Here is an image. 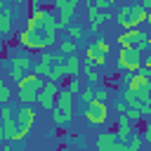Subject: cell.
Returning <instances> with one entry per match:
<instances>
[{
	"instance_id": "8992f818",
	"label": "cell",
	"mask_w": 151,
	"mask_h": 151,
	"mask_svg": "<svg viewBox=\"0 0 151 151\" xmlns=\"http://www.w3.org/2000/svg\"><path fill=\"white\" fill-rule=\"evenodd\" d=\"M7 61H9V68H19L24 73H31V68H33V57L21 52L19 47H12L7 52Z\"/></svg>"
},
{
	"instance_id": "1f68e13d",
	"label": "cell",
	"mask_w": 151,
	"mask_h": 151,
	"mask_svg": "<svg viewBox=\"0 0 151 151\" xmlns=\"http://www.w3.org/2000/svg\"><path fill=\"white\" fill-rule=\"evenodd\" d=\"M7 76H9V80L17 85V83L24 78V71H19V68H9V73H7Z\"/></svg>"
},
{
	"instance_id": "b9f144b4",
	"label": "cell",
	"mask_w": 151,
	"mask_h": 151,
	"mask_svg": "<svg viewBox=\"0 0 151 151\" xmlns=\"http://www.w3.org/2000/svg\"><path fill=\"white\" fill-rule=\"evenodd\" d=\"M5 45V33H0V47Z\"/></svg>"
},
{
	"instance_id": "d4e9b609",
	"label": "cell",
	"mask_w": 151,
	"mask_h": 151,
	"mask_svg": "<svg viewBox=\"0 0 151 151\" xmlns=\"http://www.w3.org/2000/svg\"><path fill=\"white\" fill-rule=\"evenodd\" d=\"M142 142H144L142 134H139V132H132V137H130L127 144H125V151H139V149H142Z\"/></svg>"
},
{
	"instance_id": "836d02e7",
	"label": "cell",
	"mask_w": 151,
	"mask_h": 151,
	"mask_svg": "<svg viewBox=\"0 0 151 151\" xmlns=\"http://www.w3.org/2000/svg\"><path fill=\"white\" fill-rule=\"evenodd\" d=\"M68 144H78L80 149H85V144H87V142H85V137H83V134H78V137H68Z\"/></svg>"
},
{
	"instance_id": "bcb514c9",
	"label": "cell",
	"mask_w": 151,
	"mask_h": 151,
	"mask_svg": "<svg viewBox=\"0 0 151 151\" xmlns=\"http://www.w3.org/2000/svg\"><path fill=\"white\" fill-rule=\"evenodd\" d=\"M59 151H68V149H59Z\"/></svg>"
},
{
	"instance_id": "44dd1931",
	"label": "cell",
	"mask_w": 151,
	"mask_h": 151,
	"mask_svg": "<svg viewBox=\"0 0 151 151\" xmlns=\"http://www.w3.org/2000/svg\"><path fill=\"white\" fill-rule=\"evenodd\" d=\"M35 97H38V90H19L17 104L19 106H33L35 104Z\"/></svg>"
},
{
	"instance_id": "7dc6e473",
	"label": "cell",
	"mask_w": 151,
	"mask_h": 151,
	"mask_svg": "<svg viewBox=\"0 0 151 151\" xmlns=\"http://www.w3.org/2000/svg\"><path fill=\"white\" fill-rule=\"evenodd\" d=\"M45 2H54V0H45Z\"/></svg>"
},
{
	"instance_id": "8fae6325",
	"label": "cell",
	"mask_w": 151,
	"mask_h": 151,
	"mask_svg": "<svg viewBox=\"0 0 151 151\" xmlns=\"http://www.w3.org/2000/svg\"><path fill=\"white\" fill-rule=\"evenodd\" d=\"M42 33H45V38L50 40V45H54V40H57V14H54V9H45Z\"/></svg>"
},
{
	"instance_id": "4dcf8cb0",
	"label": "cell",
	"mask_w": 151,
	"mask_h": 151,
	"mask_svg": "<svg viewBox=\"0 0 151 151\" xmlns=\"http://www.w3.org/2000/svg\"><path fill=\"white\" fill-rule=\"evenodd\" d=\"M109 94H111V92H109L106 87H101V90H94V99H97V101H104V104H106V101H109Z\"/></svg>"
},
{
	"instance_id": "e575fe53",
	"label": "cell",
	"mask_w": 151,
	"mask_h": 151,
	"mask_svg": "<svg viewBox=\"0 0 151 151\" xmlns=\"http://www.w3.org/2000/svg\"><path fill=\"white\" fill-rule=\"evenodd\" d=\"M113 111H116V113H118V116H120V113H125V111H127V104H125V101H123V99H120V101H118V104H116V106H113Z\"/></svg>"
},
{
	"instance_id": "4fadbf2b",
	"label": "cell",
	"mask_w": 151,
	"mask_h": 151,
	"mask_svg": "<svg viewBox=\"0 0 151 151\" xmlns=\"http://www.w3.org/2000/svg\"><path fill=\"white\" fill-rule=\"evenodd\" d=\"M42 85H45L42 76H35V73L31 71V73H24V78L17 83V90H40Z\"/></svg>"
},
{
	"instance_id": "ac0fdd59",
	"label": "cell",
	"mask_w": 151,
	"mask_h": 151,
	"mask_svg": "<svg viewBox=\"0 0 151 151\" xmlns=\"http://www.w3.org/2000/svg\"><path fill=\"white\" fill-rule=\"evenodd\" d=\"M71 120H73V111H61V109H52V123L57 125V127H64V125H71Z\"/></svg>"
},
{
	"instance_id": "f6af8a7d",
	"label": "cell",
	"mask_w": 151,
	"mask_h": 151,
	"mask_svg": "<svg viewBox=\"0 0 151 151\" xmlns=\"http://www.w3.org/2000/svg\"><path fill=\"white\" fill-rule=\"evenodd\" d=\"M5 5H7V2H5V0H0V7H5Z\"/></svg>"
},
{
	"instance_id": "cb8c5ba5",
	"label": "cell",
	"mask_w": 151,
	"mask_h": 151,
	"mask_svg": "<svg viewBox=\"0 0 151 151\" xmlns=\"http://www.w3.org/2000/svg\"><path fill=\"white\" fill-rule=\"evenodd\" d=\"M12 101V90H9V85L5 83V78L0 76V106H5V104H9Z\"/></svg>"
},
{
	"instance_id": "7bdbcfd3",
	"label": "cell",
	"mask_w": 151,
	"mask_h": 151,
	"mask_svg": "<svg viewBox=\"0 0 151 151\" xmlns=\"http://www.w3.org/2000/svg\"><path fill=\"white\" fill-rule=\"evenodd\" d=\"M76 2H78V5H80V2H85V5H90L92 0H76Z\"/></svg>"
},
{
	"instance_id": "7402d4cb",
	"label": "cell",
	"mask_w": 151,
	"mask_h": 151,
	"mask_svg": "<svg viewBox=\"0 0 151 151\" xmlns=\"http://www.w3.org/2000/svg\"><path fill=\"white\" fill-rule=\"evenodd\" d=\"M68 76H66V66L64 64H52V71H50V76H47V80H52V83H64Z\"/></svg>"
},
{
	"instance_id": "484cf974",
	"label": "cell",
	"mask_w": 151,
	"mask_h": 151,
	"mask_svg": "<svg viewBox=\"0 0 151 151\" xmlns=\"http://www.w3.org/2000/svg\"><path fill=\"white\" fill-rule=\"evenodd\" d=\"M92 99H94V85L83 87V90H80V104H83V106H90Z\"/></svg>"
},
{
	"instance_id": "8d00e7d4",
	"label": "cell",
	"mask_w": 151,
	"mask_h": 151,
	"mask_svg": "<svg viewBox=\"0 0 151 151\" xmlns=\"http://www.w3.org/2000/svg\"><path fill=\"white\" fill-rule=\"evenodd\" d=\"M92 2H94L99 9H109V7H111V0H92Z\"/></svg>"
},
{
	"instance_id": "6da1fadb",
	"label": "cell",
	"mask_w": 151,
	"mask_h": 151,
	"mask_svg": "<svg viewBox=\"0 0 151 151\" xmlns=\"http://www.w3.org/2000/svg\"><path fill=\"white\" fill-rule=\"evenodd\" d=\"M142 59H144V52L137 50V47H120L118 52V68L127 71V73H137L142 71Z\"/></svg>"
},
{
	"instance_id": "e0dca14e",
	"label": "cell",
	"mask_w": 151,
	"mask_h": 151,
	"mask_svg": "<svg viewBox=\"0 0 151 151\" xmlns=\"http://www.w3.org/2000/svg\"><path fill=\"white\" fill-rule=\"evenodd\" d=\"M116 132H99L97 134V151H111L116 144Z\"/></svg>"
},
{
	"instance_id": "d6a6232c",
	"label": "cell",
	"mask_w": 151,
	"mask_h": 151,
	"mask_svg": "<svg viewBox=\"0 0 151 151\" xmlns=\"http://www.w3.org/2000/svg\"><path fill=\"white\" fill-rule=\"evenodd\" d=\"M142 139H144L146 144H151V120H149V123H144V130H142Z\"/></svg>"
},
{
	"instance_id": "5b68a950",
	"label": "cell",
	"mask_w": 151,
	"mask_h": 151,
	"mask_svg": "<svg viewBox=\"0 0 151 151\" xmlns=\"http://www.w3.org/2000/svg\"><path fill=\"white\" fill-rule=\"evenodd\" d=\"M120 28L123 31H130V28H139L142 24H146V9H142L139 5H130V12L125 19H118Z\"/></svg>"
},
{
	"instance_id": "52a82bcc",
	"label": "cell",
	"mask_w": 151,
	"mask_h": 151,
	"mask_svg": "<svg viewBox=\"0 0 151 151\" xmlns=\"http://www.w3.org/2000/svg\"><path fill=\"white\" fill-rule=\"evenodd\" d=\"M87 19H90V28H92V33H99L101 26L111 19V12H109V9H99L94 2H90V5H87Z\"/></svg>"
},
{
	"instance_id": "ffe728a7",
	"label": "cell",
	"mask_w": 151,
	"mask_h": 151,
	"mask_svg": "<svg viewBox=\"0 0 151 151\" xmlns=\"http://www.w3.org/2000/svg\"><path fill=\"white\" fill-rule=\"evenodd\" d=\"M106 57H109V54L97 52L92 45H87V47H85V59H87V61H92L94 66H106Z\"/></svg>"
},
{
	"instance_id": "5bb4252c",
	"label": "cell",
	"mask_w": 151,
	"mask_h": 151,
	"mask_svg": "<svg viewBox=\"0 0 151 151\" xmlns=\"http://www.w3.org/2000/svg\"><path fill=\"white\" fill-rule=\"evenodd\" d=\"M64 66H66V76H68V78H78V76H80L83 61H80V57H76V52H73V54H66Z\"/></svg>"
},
{
	"instance_id": "9c48e42d",
	"label": "cell",
	"mask_w": 151,
	"mask_h": 151,
	"mask_svg": "<svg viewBox=\"0 0 151 151\" xmlns=\"http://www.w3.org/2000/svg\"><path fill=\"white\" fill-rule=\"evenodd\" d=\"M54 57L57 54H52V52H47V50H42L40 52V59L38 61H33V73L35 76H50V71H52V64H54Z\"/></svg>"
},
{
	"instance_id": "f546056e",
	"label": "cell",
	"mask_w": 151,
	"mask_h": 151,
	"mask_svg": "<svg viewBox=\"0 0 151 151\" xmlns=\"http://www.w3.org/2000/svg\"><path fill=\"white\" fill-rule=\"evenodd\" d=\"M125 116H127V120H130L132 125H137V123H139V120L144 118V116H142V113H139L137 109H127V111H125Z\"/></svg>"
},
{
	"instance_id": "ba28073f",
	"label": "cell",
	"mask_w": 151,
	"mask_h": 151,
	"mask_svg": "<svg viewBox=\"0 0 151 151\" xmlns=\"http://www.w3.org/2000/svg\"><path fill=\"white\" fill-rule=\"evenodd\" d=\"M144 87H151L149 73H146L144 68H142V71H137V73H130V76H127L125 90H130V92H139V90H144Z\"/></svg>"
},
{
	"instance_id": "603a6c76",
	"label": "cell",
	"mask_w": 151,
	"mask_h": 151,
	"mask_svg": "<svg viewBox=\"0 0 151 151\" xmlns=\"http://www.w3.org/2000/svg\"><path fill=\"white\" fill-rule=\"evenodd\" d=\"M64 33H66V38H68V40H76V42H78V40L85 35L83 26H78V24H68V26L64 28Z\"/></svg>"
},
{
	"instance_id": "2e32d148",
	"label": "cell",
	"mask_w": 151,
	"mask_h": 151,
	"mask_svg": "<svg viewBox=\"0 0 151 151\" xmlns=\"http://www.w3.org/2000/svg\"><path fill=\"white\" fill-rule=\"evenodd\" d=\"M80 73L87 78V83H90V85H99V83H101V76H99L97 66H94L92 61H87V59H85V64L80 66Z\"/></svg>"
},
{
	"instance_id": "d6986e66",
	"label": "cell",
	"mask_w": 151,
	"mask_h": 151,
	"mask_svg": "<svg viewBox=\"0 0 151 151\" xmlns=\"http://www.w3.org/2000/svg\"><path fill=\"white\" fill-rule=\"evenodd\" d=\"M57 109H61V111H73V94L64 87V90H59V94H57V104H54Z\"/></svg>"
},
{
	"instance_id": "3957f363",
	"label": "cell",
	"mask_w": 151,
	"mask_h": 151,
	"mask_svg": "<svg viewBox=\"0 0 151 151\" xmlns=\"http://www.w3.org/2000/svg\"><path fill=\"white\" fill-rule=\"evenodd\" d=\"M59 83H52V80H47L40 90H38V97H35V104L38 106H42L45 111H52L54 109V104H57V94H59Z\"/></svg>"
},
{
	"instance_id": "f1b7e54d",
	"label": "cell",
	"mask_w": 151,
	"mask_h": 151,
	"mask_svg": "<svg viewBox=\"0 0 151 151\" xmlns=\"http://www.w3.org/2000/svg\"><path fill=\"white\" fill-rule=\"evenodd\" d=\"M92 47H94V50H97V52H101V54H109V50H111V47H109V42H106V40H104V38H97V40H94V45H92Z\"/></svg>"
},
{
	"instance_id": "7a4b0ae2",
	"label": "cell",
	"mask_w": 151,
	"mask_h": 151,
	"mask_svg": "<svg viewBox=\"0 0 151 151\" xmlns=\"http://www.w3.org/2000/svg\"><path fill=\"white\" fill-rule=\"evenodd\" d=\"M19 45L26 47V50H31V52H42V50L50 47V40L45 38L42 31H28L26 28V31L19 33Z\"/></svg>"
},
{
	"instance_id": "277c9868",
	"label": "cell",
	"mask_w": 151,
	"mask_h": 151,
	"mask_svg": "<svg viewBox=\"0 0 151 151\" xmlns=\"http://www.w3.org/2000/svg\"><path fill=\"white\" fill-rule=\"evenodd\" d=\"M83 116H85V120H87L90 125H104V123L109 120V106H106L104 101L92 99L90 106L83 109Z\"/></svg>"
},
{
	"instance_id": "f35d334b",
	"label": "cell",
	"mask_w": 151,
	"mask_h": 151,
	"mask_svg": "<svg viewBox=\"0 0 151 151\" xmlns=\"http://www.w3.org/2000/svg\"><path fill=\"white\" fill-rule=\"evenodd\" d=\"M0 151H14V144H12V142H7V144H5Z\"/></svg>"
},
{
	"instance_id": "4316f807",
	"label": "cell",
	"mask_w": 151,
	"mask_h": 151,
	"mask_svg": "<svg viewBox=\"0 0 151 151\" xmlns=\"http://www.w3.org/2000/svg\"><path fill=\"white\" fill-rule=\"evenodd\" d=\"M76 40H61L59 42V54H73L76 52Z\"/></svg>"
},
{
	"instance_id": "83f0119b",
	"label": "cell",
	"mask_w": 151,
	"mask_h": 151,
	"mask_svg": "<svg viewBox=\"0 0 151 151\" xmlns=\"http://www.w3.org/2000/svg\"><path fill=\"white\" fill-rule=\"evenodd\" d=\"M66 90L76 97V94H80V90H83V85H80V80L78 78H66Z\"/></svg>"
},
{
	"instance_id": "7c38bea8",
	"label": "cell",
	"mask_w": 151,
	"mask_h": 151,
	"mask_svg": "<svg viewBox=\"0 0 151 151\" xmlns=\"http://www.w3.org/2000/svg\"><path fill=\"white\" fill-rule=\"evenodd\" d=\"M12 31H14V9L9 5H5V7H0V33L9 35Z\"/></svg>"
},
{
	"instance_id": "c3c4849f",
	"label": "cell",
	"mask_w": 151,
	"mask_h": 151,
	"mask_svg": "<svg viewBox=\"0 0 151 151\" xmlns=\"http://www.w3.org/2000/svg\"><path fill=\"white\" fill-rule=\"evenodd\" d=\"M54 2H57V0H54ZM54 2H52V5H54Z\"/></svg>"
},
{
	"instance_id": "ee69618b",
	"label": "cell",
	"mask_w": 151,
	"mask_h": 151,
	"mask_svg": "<svg viewBox=\"0 0 151 151\" xmlns=\"http://www.w3.org/2000/svg\"><path fill=\"white\" fill-rule=\"evenodd\" d=\"M146 45H149V47H151V35H149V40H146Z\"/></svg>"
},
{
	"instance_id": "60d3db41",
	"label": "cell",
	"mask_w": 151,
	"mask_h": 151,
	"mask_svg": "<svg viewBox=\"0 0 151 151\" xmlns=\"http://www.w3.org/2000/svg\"><path fill=\"white\" fill-rule=\"evenodd\" d=\"M146 24H149V28H151V9H146Z\"/></svg>"
},
{
	"instance_id": "30bf717a",
	"label": "cell",
	"mask_w": 151,
	"mask_h": 151,
	"mask_svg": "<svg viewBox=\"0 0 151 151\" xmlns=\"http://www.w3.org/2000/svg\"><path fill=\"white\" fill-rule=\"evenodd\" d=\"M130 137H132V123L127 120L125 113H120L118 120H116V139H118L120 144H127Z\"/></svg>"
},
{
	"instance_id": "9a60e30c",
	"label": "cell",
	"mask_w": 151,
	"mask_h": 151,
	"mask_svg": "<svg viewBox=\"0 0 151 151\" xmlns=\"http://www.w3.org/2000/svg\"><path fill=\"white\" fill-rule=\"evenodd\" d=\"M42 24H45V7L31 12L28 19H26V28L28 31H42Z\"/></svg>"
},
{
	"instance_id": "d590c367",
	"label": "cell",
	"mask_w": 151,
	"mask_h": 151,
	"mask_svg": "<svg viewBox=\"0 0 151 151\" xmlns=\"http://www.w3.org/2000/svg\"><path fill=\"white\" fill-rule=\"evenodd\" d=\"M42 2H45V0H28V5H31V12H35V9H42Z\"/></svg>"
},
{
	"instance_id": "74e56055",
	"label": "cell",
	"mask_w": 151,
	"mask_h": 151,
	"mask_svg": "<svg viewBox=\"0 0 151 151\" xmlns=\"http://www.w3.org/2000/svg\"><path fill=\"white\" fill-rule=\"evenodd\" d=\"M139 7L142 9H151V0H139Z\"/></svg>"
},
{
	"instance_id": "ab89813d",
	"label": "cell",
	"mask_w": 151,
	"mask_h": 151,
	"mask_svg": "<svg viewBox=\"0 0 151 151\" xmlns=\"http://www.w3.org/2000/svg\"><path fill=\"white\" fill-rule=\"evenodd\" d=\"M0 142H7V139H5V130H2V123H0Z\"/></svg>"
}]
</instances>
